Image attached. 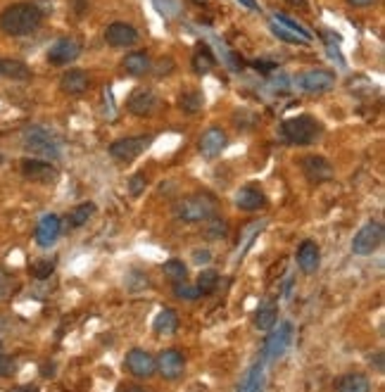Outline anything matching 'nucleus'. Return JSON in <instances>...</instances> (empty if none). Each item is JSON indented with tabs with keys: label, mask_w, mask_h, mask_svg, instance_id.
<instances>
[{
	"label": "nucleus",
	"mask_w": 385,
	"mask_h": 392,
	"mask_svg": "<svg viewBox=\"0 0 385 392\" xmlns=\"http://www.w3.org/2000/svg\"><path fill=\"white\" fill-rule=\"evenodd\" d=\"M43 21L41 8L34 3H14L0 12V31L8 36H29L34 34Z\"/></svg>",
	"instance_id": "nucleus-1"
},
{
	"label": "nucleus",
	"mask_w": 385,
	"mask_h": 392,
	"mask_svg": "<svg viewBox=\"0 0 385 392\" xmlns=\"http://www.w3.org/2000/svg\"><path fill=\"white\" fill-rule=\"evenodd\" d=\"M219 209V202L210 193H195V195L181 197L174 205V217L184 224H202L210 217H214Z\"/></svg>",
	"instance_id": "nucleus-2"
},
{
	"label": "nucleus",
	"mask_w": 385,
	"mask_h": 392,
	"mask_svg": "<svg viewBox=\"0 0 385 392\" xmlns=\"http://www.w3.org/2000/svg\"><path fill=\"white\" fill-rule=\"evenodd\" d=\"M21 143L31 155H39L43 159L60 157V141L43 126H26L21 133Z\"/></svg>",
	"instance_id": "nucleus-3"
},
{
	"label": "nucleus",
	"mask_w": 385,
	"mask_h": 392,
	"mask_svg": "<svg viewBox=\"0 0 385 392\" xmlns=\"http://www.w3.org/2000/svg\"><path fill=\"white\" fill-rule=\"evenodd\" d=\"M319 133H321L319 121L309 115L293 117V119H286L281 124V136L290 145H312L319 138Z\"/></svg>",
	"instance_id": "nucleus-4"
},
{
	"label": "nucleus",
	"mask_w": 385,
	"mask_h": 392,
	"mask_svg": "<svg viewBox=\"0 0 385 392\" xmlns=\"http://www.w3.org/2000/svg\"><path fill=\"white\" fill-rule=\"evenodd\" d=\"M269 29H271V34L278 36V39L286 43H297V46L312 43V34H309L302 24H297V21H293L290 17H286V14H274V17L269 19Z\"/></svg>",
	"instance_id": "nucleus-5"
},
{
	"label": "nucleus",
	"mask_w": 385,
	"mask_h": 392,
	"mask_svg": "<svg viewBox=\"0 0 385 392\" xmlns=\"http://www.w3.org/2000/svg\"><path fill=\"white\" fill-rule=\"evenodd\" d=\"M383 235H385V228L381 222H368L357 231V235L352 238V252L359 257H366V255H373L383 243Z\"/></svg>",
	"instance_id": "nucleus-6"
},
{
	"label": "nucleus",
	"mask_w": 385,
	"mask_h": 392,
	"mask_svg": "<svg viewBox=\"0 0 385 392\" xmlns=\"http://www.w3.org/2000/svg\"><path fill=\"white\" fill-rule=\"evenodd\" d=\"M293 342V324L290 321H283L276 331H271L264 340V347H261V359L264 362H274V359L283 357L286 350Z\"/></svg>",
	"instance_id": "nucleus-7"
},
{
	"label": "nucleus",
	"mask_w": 385,
	"mask_h": 392,
	"mask_svg": "<svg viewBox=\"0 0 385 392\" xmlns=\"http://www.w3.org/2000/svg\"><path fill=\"white\" fill-rule=\"evenodd\" d=\"M152 143V136H131V138H119L110 145V155L117 162H133L136 157H141L148 150V145Z\"/></svg>",
	"instance_id": "nucleus-8"
},
{
	"label": "nucleus",
	"mask_w": 385,
	"mask_h": 392,
	"mask_svg": "<svg viewBox=\"0 0 385 392\" xmlns=\"http://www.w3.org/2000/svg\"><path fill=\"white\" fill-rule=\"evenodd\" d=\"M124 366H126V371L133 375V378H141V380H148V378H152V375L157 373L155 357L150 352H146V350H141V347H136V350H131L126 354Z\"/></svg>",
	"instance_id": "nucleus-9"
},
{
	"label": "nucleus",
	"mask_w": 385,
	"mask_h": 392,
	"mask_svg": "<svg viewBox=\"0 0 385 392\" xmlns=\"http://www.w3.org/2000/svg\"><path fill=\"white\" fill-rule=\"evenodd\" d=\"M297 86L304 90V93H326L335 86V74L333 72H326V69H309V72L299 74Z\"/></svg>",
	"instance_id": "nucleus-10"
},
{
	"label": "nucleus",
	"mask_w": 385,
	"mask_h": 392,
	"mask_svg": "<svg viewBox=\"0 0 385 392\" xmlns=\"http://www.w3.org/2000/svg\"><path fill=\"white\" fill-rule=\"evenodd\" d=\"M21 176L34 181V184H55L60 171L46 159H24L21 162Z\"/></svg>",
	"instance_id": "nucleus-11"
},
{
	"label": "nucleus",
	"mask_w": 385,
	"mask_h": 392,
	"mask_svg": "<svg viewBox=\"0 0 385 392\" xmlns=\"http://www.w3.org/2000/svg\"><path fill=\"white\" fill-rule=\"evenodd\" d=\"M79 55H81V43L77 39H67V36H64V39H57L50 46V50H48V62L55 64V67H62V64L74 62Z\"/></svg>",
	"instance_id": "nucleus-12"
},
{
	"label": "nucleus",
	"mask_w": 385,
	"mask_h": 392,
	"mask_svg": "<svg viewBox=\"0 0 385 392\" xmlns=\"http://www.w3.org/2000/svg\"><path fill=\"white\" fill-rule=\"evenodd\" d=\"M159 105V98L152 88H136L126 100V107L136 117H150Z\"/></svg>",
	"instance_id": "nucleus-13"
},
{
	"label": "nucleus",
	"mask_w": 385,
	"mask_h": 392,
	"mask_svg": "<svg viewBox=\"0 0 385 392\" xmlns=\"http://www.w3.org/2000/svg\"><path fill=\"white\" fill-rule=\"evenodd\" d=\"M60 231H62V222L57 214H46V217L39 222L36 226V233H34V240L39 248H50V245L57 243L60 238Z\"/></svg>",
	"instance_id": "nucleus-14"
},
{
	"label": "nucleus",
	"mask_w": 385,
	"mask_h": 392,
	"mask_svg": "<svg viewBox=\"0 0 385 392\" xmlns=\"http://www.w3.org/2000/svg\"><path fill=\"white\" fill-rule=\"evenodd\" d=\"M155 364H157V373H162L167 380H176L181 373H184V354H181L176 347H169V350H162L157 359H155Z\"/></svg>",
	"instance_id": "nucleus-15"
},
{
	"label": "nucleus",
	"mask_w": 385,
	"mask_h": 392,
	"mask_svg": "<svg viewBox=\"0 0 385 392\" xmlns=\"http://www.w3.org/2000/svg\"><path fill=\"white\" fill-rule=\"evenodd\" d=\"M105 41L112 48H126L138 41V31L131 24H126V21H112L105 29Z\"/></svg>",
	"instance_id": "nucleus-16"
},
{
	"label": "nucleus",
	"mask_w": 385,
	"mask_h": 392,
	"mask_svg": "<svg viewBox=\"0 0 385 392\" xmlns=\"http://www.w3.org/2000/svg\"><path fill=\"white\" fill-rule=\"evenodd\" d=\"M226 143H228V138H226V133H224L221 128H210V131H205L200 136V143H197V148H200L202 157L214 159L217 155L224 153Z\"/></svg>",
	"instance_id": "nucleus-17"
},
{
	"label": "nucleus",
	"mask_w": 385,
	"mask_h": 392,
	"mask_svg": "<svg viewBox=\"0 0 385 392\" xmlns=\"http://www.w3.org/2000/svg\"><path fill=\"white\" fill-rule=\"evenodd\" d=\"M297 266L302 268V273H307V276H312V273L319 271L321 266V250L319 245L314 243V240H304L302 245L297 248Z\"/></svg>",
	"instance_id": "nucleus-18"
},
{
	"label": "nucleus",
	"mask_w": 385,
	"mask_h": 392,
	"mask_svg": "<svg viewBox=\"0 0 385 392\" xmlns=\"http://www.w3.org/2000/svg\"><path fill=\"white\" fill-rule=\"evenodd\" d=\"M302 171L312 184H321V181H328L333 176V166L328 164V159L317 157V155H309L302 159Z\"/></svg>",
	"instance_id": "nucleus-19"
},
{
	"label": "nucleus",
	"mask_w": 385,
	"mask_h": 392,
	"mask_svg": "<svg viewBox=\"0 0 385 392\" xmlns=\"http://www.w3.org/2000/svg\"><path fill=\"white\" fill-rule=\"evenodd\" d=\"M60 88H62V93H67V95H83L86 90L90 88V77L83 72V69H69V72L62 74Z\"/></svg>",
	"instance_id": "nucleus-20"
},
{
	"label": "nucleus",
	"mask_w": 385,
	"mask_h": 392,
	"mask_svg": "<svg viewBox=\"0 0 385 392\" xmlns=\"http://www.w3.org/2000/svg\"><path fill=\"white\" fill-rule=\"evenodd\" d=\"M235 207L243 209V212H257V209H261L266 205V197L264 193L259 190V188L255 186H245L240 188L238 193H235Z\"/></svg>",
	"instance_id": "nucleus-21"
},
{
	"label": "nucleus",
	"mask_w": 385,
	"mask_h": 392,
	"mask_svg": "<svg viewBox=\"0 0 385 392\" xmlns=\"http://www.w3.org/2000/svg\"><path fill=\"white\" fill-rule=\"evenodd\" d=\"M338 392H371V380L364 373H345L335 383Z\"/></svg>",
	"instance_id": "nucleus-22"
},
{
	"label": "nucleus",
	"mask_w": 385,
	"mask_h": 392,
	"mask_svg": "<svg viewBox=\"0 0 385 392\" xmlns=\"http://www.w3.org/2000/svg\"><path fill=\"white\" fill-rule=\"evenodd\" d=\"M0 77L12 79V81H29L31 69L19 60H0Z\"/></svg>",
	"instance_id": "nucleus-23"
},
{
	"label": "nucleus",
	"mask_w": 385,
	"mask_h": 392,
	"mask_svg": "<svg viewBox=\"0 0 385 392\" xmlns=\"http://www.w3.org/2000/svg\"><path fill=\"white\" fill-rule=\"evenodd\" d=\"M152 329L159 335H171V333L179 331V316H176L174 309H162L152 321Z\"/></svg>",
	"instance_id": "nucleus-24"
},
{
	"label": "nucleus",
	"mask_w": 385,
	"mask_h": 392,
	"mask_svg": "<svg viewBox=\"0 0 385 392\" xmlns=\"http://www.w3.org/2000/svg\"><path fill=\"white\" fill-rule=\"evenodd\" d=\"M121 67H124L126 74H131V77H143L146 72H150V57L146 52H131V55L124 57V62H121Z\"/></svg>",
	"instance_id": "nucleus-25"
},
{
	"label": "nucleus",
	"mask_w": 385,
	"mask_h": 392,
	"mask_svg": "<svg viewBox=\"0 0 385 392\" xmlns=\"http://www.w3.org/2000/svg\"><path fill=\"white\" fill-rule=\"evenodd\" d=\"M276 304L274 302H261L255 314V326L259 331H271L276 326Z\"/></svg>",
	"instance_id": "nucleus-26"
},
{
	"label": "nucleus",
	"mask_w": 385,
	"mask_h": 392,
	"mask_svg": "<svg viewBox=\"0 0 385 392\" xmlns=\"http://www.w3.org/2000/svg\"><path fill=\"white\" fill-rule=\"evenodd\" d=\"M238 392H264V362L255 364L253 371L245 375Z\"/></svg>",
	"instance_id": "nucleus-27"
},
{
	"label": "nucleus",
	"mask_w": 385,
	"mask_h": 392,
	"mask_svg": "<svg viewBox=\"0 0 385 392\" xmlns=\"http://www.w3.org/2000/svg\"><path fill=\"white\" fill-rule=\"evenodd\" d=\"M95 214V205L93 202H81V205H77L69 212V219H67V224L72 228H81L83 224H88V219L93 217Z\"/></svg>",
	"instance_id": "nucleus-28"
},
{
	"label": "nucleus",
	"mask_w": 385,
	"mask_h": 392,
	"mask_svg": "<svg viewBox=\"0 0 385 392\" xmlns=\"http://www.w3.org/2000/svg\"><path fill=\"white\" fill-rule=\"evenodd\" d=\"M205 224V238L210 240H221L228 235V222L224 217H219V214H214V217H210Z\"/></svg>",
	"instance_id": "nucleus-29"
},
{
	"label": "nucleus",
	"mask_w": 385,
	"mask_h": 392,
	"mask_svg": "<svg viewBox=\"0 0 385 392\" xmlns=\"http://www.w3.org/2000/svg\"><path fill=\"white\" fill-rule=\"evenodd\" d=\"M205 105V98H202L200 90H190V93H184L179 100V107L186 112V115H197Z\"/></svg>",
	"instance_id": "nucleus-30"
},
{
	"label": "nucleus",
	"mask_w": 385,
	"mask_h": 392,
	"mask_svg": "<svg viewBox=\"0 0 385 392\" xmlns=\"http://www.w3.org/2000/svg\"><path fill=\"white\" fill-rule=\"evenodd\" d=\"M212 67H214V57H212L210 48L200 46L195 52H192V69H195L197 74H207Z\"/></svg>",
	"instance_id": "nucleus-31"
},
{
	"label": "nucleus",
	"mask_w": 385,
	"mask_h": 392,
	"mask_svg": "<svg viewBox=\"0 0 385 392\" xmlns=\"http://www.w3.org/2000/svg\"><path fill=\"white\" fill-rule=\"evenodd\" d=\"M162 271L171 283H184L186 278H188V268H186L184 262H179V259H169L167 264L162 266Z\"/></svg>",
	"instance_id": "nucleus-32"
},
{
	"label": "nucleus",
	"mask_w": 385,
	"mask_h": 392,
	"mask_svg": "<svg viewBox=\"0 0 385 392\" xmlns=\"http://www.w3.org/2000/svg\"><path fill=\"white\" fill-rule=\"evenodd\" d=\"M217 283H219V273L214 271V268H205V271L197 276V290H200V295L212 293V290L217 288Z\"/></svg>",
	"instance_id": "nucleus-33"
},
{
	"label": "nucleus",
	"mask_w": 385,
	"mask_h": 392,
	"mask_svg": "<svg viewBox=\"0 0 385 392\" xmlns=\"http://www.w3.org/2000/svg\"><path fill=\"white\" fill-rule=\"evenodd\" d=\"M174 295L179 300H188V302H192V300L200 297V290H197V286H188V283H174Z\"/></svg>",
	"instance_id": "nucleus-34"
},
{
	"label": "nucleus",
	"mask_w": 385,
	"mask_h": 392,
	"mask_svg": "<svg viewBox=\"0 0 385 392\" xmlns=\"http://www.w3.org/2000/svg\"><path fill=\"white\" fill-rule=\"evenodd\" d=\"M12 290H14V276L10 271H5V268H0V302H5L12 295Z\"/></svg>",
	"instance_id": "nucleus-35"
},
{
	"label": "nucleus",
	"mask_w": 385,
	"mask_h": 392,
	"mask_svg": "<svg viewBox=\"0 0 385 392\" xmlns=\"http://www.w3.org/2000/svg\"><path fill=\"white\" fill-rule=\"evenodd\" d=\"M52 271H55V262H50V259H41V262H34V264H31V276L34 278H48Z\"/></svg>",
	"instance_id": "nucleus-36"
},
{
	"label": "nucleus",
	"mask_w": 385,
	"mask_h": 392,
	"mask_svg": "<svg viewBox=\"0 0 385 392\" xmlns=\"http://www.w3.org/2000/svg\"><path fill=\"white\" fill-rule=\"evenodd\" d=\"M146 174H141V171H138V174H133L131 179H128V190H131V195L133 197H138L141 195L143 190H146Z\"/></svg>",
	"instance_id": "nucleus-37"
},
{
	"label": "nucleus",
	"mask_w": 385,
	"mask_h": 392,
	"mask_svg": "<svg viewBox=\"0 0 385 392\" xmlns=\"http://www.w3.org/2000/svg\"><path fill=\"white\" fill-rule=\"evenodd\" d=\"M14 371H17V364H14V359L0 352V378H10V375H14Z\"/></svg>",
	"instance_id": "nucleus-38"
},
{
	"label": "nucleus",
	"mask_w": 385,
	"mask_h": 392,
	"mask_svg": "<svg viewBox=\"0 0 385 392\" xmlns=\"http://www.w3.org/2000/svg\"><path fill=\"white\" fill-rule=\"evenodd\" d=\"M155 5H157L159 12L167 14V17L179 14V0H155Z\"/></svg>",
	"instance_id": "nucleus-39"
},
{
	"label": "nucleus",
	"mask_w": 385,
	"mask_h": 392,
	"mask_svg": "<svg viewBox=\"0 0 385 392\" xmlns=\"http://www.w3.org/2000/svg\"><path fill=\"white\" fill-rule=\"evenodd\" d=\"M192 259H195V264H210L212 252L210 250H195L192 252Z\"/></svg>",
	"instance_id": "nucleus-40"
},
{
	"label": "nucleus",
	"mask_w": 385,
	"mask_h": 392,
	"mask_svg": "<svg viewBox=\"0 0 385 392\" xmlns=\"http://www.w3.org/2000/svg\"><path fill=\"white\" fill-rule=\"evenodd\" d=\"M159 64H162V67H157V74H164V72H171V69H174V62L169 60H159Z\"/></svg>",
	"instance_id": "nucleus-41"
},
{
	"label": "nucleus",
	"mask_w": 385,
	"mask_h": 392,
	"mask_svg": "<svg viewBox=\"0 0 385 392\" xmlns=\"http://www.w3.org/2000/svg\"><path fill=\"white\" fill-rule=\"evenodd\" d=\"M347 3H350L352 8H368V5H373L376 0H347Z\"/></svg>",
	"instance_id": "nucleus-42"
},
{
	"label": "nucleus",
	"mask_w": 385,
	"mask_h": 392,
	"mask_svg": "<svg viewBox=\"0 0 385 392\" xmlns=\"http://www.w3.org/2000/svg\"><path fill=\"white\" fill-rule=\"evenodd\" d=\"M255 67L259 72H274V62H255Z\"/></svg>",
	"instance_id": "nucleus-43"
},
{
	"label": "nucleus",
	"mask_w": 385,
	"mask_h": 392,
	"mask_svg": "<svg viewBox=\"0 0 385 392\" xmlns=\"http://www.w3.org/2000/svg\"><path fill=\"white\" fill-rule=\"evenodd\" d=\"M371 364H376V371L381 373L383 371V352H378L376 359H371Z\"/></svg>",
	"instance_id": "nucleus-44"
},
{
	"label": "nucleus",
	"mask_w": 385,
	"mask_h": 392,
	"mask_svg": "<svg viewBox=\"0 0 385 392\" xmlns=\"http://www.w3.org/2000/svg\"><path fill=\"white\" fill-rule=\"evenodd\" d=\"M119 392H146L143 388H138V385H121Z\"/></svg>",
	"instance_id": "nucleus-45"
},
{
	"label": "nucleus",
	"mask_w": 385,
	"mask_h": 392,
	"mask_svg": "<svg viewBox=\"0 0 385 392\" xmlns=\"http://www.w3.org/2000/svg\"><path fill=\"white\" fill-rule=\"evenodd\" d=\"M238 3H243L248 10H259V8H257V3H255V0H238Z\"/></svg>",
	"instance_id": "nucleus-46"
},
{
	"label": "nucleus",
	"mask_w": 385,
	"mask_h": 392,
	"mask_svg": "<svg viewBox=\"0 0 385 392\" xmlns=\"http://www.w3.org/2000/svg\"><path fill=\"white\" fill-rule=\"evenodd\" d=\"M14 392H36L34 388H19V390H14Z\"/></svg>",
	"instance_id": "nucleus-47"
}]
</instances>
